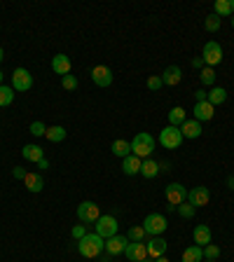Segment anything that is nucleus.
Here are the masks:
<instances>
[{"mask_svg":"<svg viewBox=\"0 0 234 262\" xmlns=\"http://www.w3.org/2000/svg\"><path fill=\"white\" fill-rule=\"evenodd\" d=\"M213 14L218 17H232L234 14V0H216L213 3Z\"/></svg>","mask_w":234,"mask_h":262,"instance_id":"obj_24","label":"nucleus"},{"mask_svg":"<svg viewBox=\"0 0 234 262\" xmlns=\"http://www.w3.org/2000/svg\"><path fill=\"white\" fill-rule=\"evenodd\" d=\"M14 92H28L33 87V75L26 70V68H17L12 73V85H10Z\"/></svg>","mask_w":234,"mask_h":262,"instance_id":"obj_9","label":"nucleus"},{"mask_svg":"<svg viewBox=\"0 0 234 262\" xmlns=\"http://www.w3.org/2000/svg\"><path fill=\"white\" fill-rule=\"evenodd\" d=\"M145 248H148V257H150V260H157V257L167 255L169 244L162 237H148V241H145Z\"/></svg>","mask_w":234,"mask_h":262,"instance_id":"obj_10","label":"nucleus"},{"mask_svg":"<svg viewBox=\"0 0 234 262\" xmlns=\"http://www.w3.org/2000/svg\"><path fill=\"white\" fill-rule=\"evenodd\" d=\"M70 234H73V239H77V241H80V239H82V237H85V234H87V232H85V225H75Z\"/></svg>","mask_w":234,"mask_h":262,"instance_id":"obj_39","label":"nucleus"},{"mask_svg":"<svg viewBox=\"0 0 234 262\" xmlns=\"http://www.w3.org/2000/svg\"><path fill=\"white\" fill-rule=\"evenodd\" d=\"M206 96H209V92H206V89H197V92H194V98H197V103H199V101H206Z\"/></svg>","mask_w":234,"mask_h":262,"instance_id":"obj_41","label":"nucleus"},{"mask_svg":"<svg viewBox=\"0 0 234 262\" xmlns=\"http://www.w3.org/2000/svg\"><path fill=\"white\" fill-rule=\"evenodd\" d=\"M167 227H169V222L162 213H150L143 220V230H145L148 237H162V234L167 232Z\"/></svg>","mask_w":234,"mask_h":262,"instance_id":"obj_3","label":"nucleus"},{"mask_svg":"<svg viewBox=\"0 0 234 262\" xmlns=\"http://www.w3.org/2000/svg\"><path fill=\"white\" fill-rule=\"evenodd\" d=\"M183 143V134H180V127H164L160 131V145L167 147V150H176Z\"/></svg>","mask_w":234,"mask_h":262,"instance_id":"obj_4","label":"nucleus"},{"mask_svg":"<svg viewBox=\"0 0 234 262\" xmlns=\"http://www.w3.org/2000/svg\"><path fill=\"white\" fill-rule=\"evenodd\" d=\"M227 188H229V190H234V176H229V178H227Z\"/></svg>","mask_w":234,"mask_h":262,"instance_id":"obj_44","label":"nucleus"},{"mask_svg":"<svg viewBox=\"0 0 234 262\" xmlns=\"http://www.w3.org/2000/svg\"><path fill=\"white\" fill-rule=\"evenodd\" d=\"M96 234H99L101 239H110V237H115L117 234V218L115 215H101L99 220H96Z\"/></svg>","mask_w":234,"mask_h":262,"instance_id":"obj_5","label":"nucleus"},{"mask_svg":"<svg viewBox=\"0 0 234 262\" xmlns=\"http://www.w3.org/2000/svg\"><path fill=\"white\" fill-rule=\"evenodd\" d=\"M14 94H17V92H14L12 87L0 85V108H5V105H12Z\"/></svg>","mask_w":234,"mask_h":262,"instance_id":"obj_31","label":"nucleus"},{"mask_svg":"<svg viewBox=\"0 0 234 262\" xmlns=\"http://www.w3.org/2000/svg\"><path fill=\"white\" fill-rule=\"evenodd\" d=\"M218 257H220V248L216 244L204 246V260H218Z\"/></svg>","mask_w":234,"mask_h":262,"instance_id":"obj_35","label":"nucleus"},{"mask_svg":"<svg viewBox=\"0 0 234 262\" xmlns=\"http://www.w3.org/2000/svg\"><path fill=\"white\" fill-rule=\"evenodd\" d=\"M124 257L129 262H141L148 257V248H145V241L143 244H134V241H129L127 244V248H124Z\"/></svg>","mask_w":234,"mask_h":262,"instance_id":"obj_14","label":"nucleus"},{"mask_svg":"<svg viewBox=\"0 0 234 262\" xmlns=\"http://www.w3.org/2000/svg\"><path fill=\"white\" fill-rule=\"evenodd\" d=\"M61 87L66 89V92H75V89H77V78H75V75H63Z\"/></svg>","mask_w":234,"mask_h":262,"instance_id":"obj_36","label":"nucleus"},{"mask_svg":"<svg viewBox=\"0 0 234 262\" xmlns=\"http://www.w3.org/2000/svg\"><path fill=\"white\" fill-rule=\"evenodd\" d=\"M187 201H190L192 206H206L211 201V192L209 188H204V185H199V188H192L190 192H187Z\"/></svg>","mask_w":234,"mask_h":262,"instance_id":"obj_12","label":"nucleus"},{"mask_svg":"<svg viewBox=\"0 0 234 262\" xmlns=\"http://www.w3.org/2000/svg\"><path fill=\"white\" fill-rule=\"evenodd\" d=\"M183 80V70H180V66H169L164 73H162V82L169 87H176Z\"/></svg>","mask_w":234,"mask_h":262,"instance_id":"obj_19","label":"nucleus"},{"mask_svg":"<svg viewBox=\"0 0 234 262\" xmlns=\"http://www.w3.org/2000/svg\"><path fill=\"white\" fill-rule=\"evenodd\" d=\"M180 134H183V138H199V136H202V122H197V120H185V122L180 124Z\"/></svg>","mask_w":234,"mask_h":262,"instance_id":"obj_17","label":"nucleus"},{"mask_svg":"<svg viewBox=\"0 0 234 262\" xmlns=\"http://www.w3.org/2000/svg\"><path fill=\"white\" fill-rule=\"evenodd\" d=\"M183 262H202L204 260V248L202 246H190V248L183 250V257H180Z\"/></svg>","mask_w":234,"mask_h":262,"instance_id":"obj_27","label":"nucleus"},{"mask_svg":"<svg viewBox=\"0 0 234 262\" xmlns=\"http://www.w3.org/2000/svg\"><path fill=\"white\" fill-rule=\"evenodd\" d=\"M77 250H80L82 257L94 260V257H99L101 253H105V239H101L96 232H94V234H85V237L80 239V244H77Z\"/></svg>","mask_w":234,"mask_h":262,"instance_id":"obj_1","label":"nucleus"},{"mask_svg":"<svg viewBox=\"0 0 234 262\" xmlns=\"http://www.w3.org/2000/svg\"><path fill=\"white\" fill-rule=\"evenodd\" d=\"M192 66H194V68H199V70H202V68L206 66V63H204V59H202V56H197V59H192Z\"/></svg>","mask_w":234,"mask_h":262,"instance_id":"obj_42","label":"nucleus"},{"mask_svg":"<svg viewBox=\"0 0 234 262\" xmlns=\"http://www.w3.org/2000/svg\"><path fill=\"white\" fill-rule=\"evenodd\" d=\"M176 211H178V215L180 218H194V213H197V208L192 206L190 201H183V204H180V206H176Z\"/></svg>","mask_w":234,"mask_h":262,"instance_id":"obj_33","label":"nucleus"},{"mask_svg":"<svg viewBox=\"0 0 234 262\" xmlns=\"http://www.w3.org/2000/svg\"><path fill=\"white\" fill-rule=\"evenodd\" d=\"M145 237H148V234H145L143 225H134L129 232H127V239H129V241H134V244H143V241H145Z\"/></svg>","mask_w":234,"mask_h":262,"instance_id":"obj_30","label":"nucleus"},{"mask_svg":"<svg viewBox=\"0 0 234 262\" xmlns=\"http://www.w3.org/2000/svg\"><path fill=\"white\" fill-rule=\"evenodd\" d=\"M199 80H202V85L204 87H213V82H216V70L213 68H209V66H204L202 68V73H199Z\"/></svg>","mask_w":234,"mask_h":262,"instance_id":"obj_32","label":"nucleus"},{"mask_svg":"<svg viewBox=\"0 0 234 262\" xmlns=\"http://www.w3.org/2000/svg\"><path fill=\"white\" fill-rule=\"evenodd\" d=\"M12 176H14V178H19V180H24V178H26L24 166H14V169H12Z\"/></svg>","mask_w":234,"mask_h":262,"instance_id":"obj_40","label":"nucleus"},{"mask_svg":"<svg viewBox=\"0 0 234 262\" xmlns=\"http://www.w3.org/2000/svg\"><path fill=\"white\" fill-rule=\"evenodd\" d=\"M28 131H31L33 136H37V138H40V136H45V134H47V127H45L43 122H31V127H28Z\"/></svg>","mask_w":234,"mask_h":262,"instance_id":"obj_37","label":"nucleus"},{"mask_svg":"<svg viewBox=\"0 0 234 262\" xmlns=\"http://www.w3.org/2000/svg\"><path fill=\"white\" fill-rule=\"evenodd\" d=\"M37 169H50V162H47V159H40V162H37Z\"/></svg>","mask_w":234,"mask_h":262,"instance_id":"obj_43","label":"nucleus"},{"mask_svg":"<svg viewBox=\"0 0 234 262\" xmlns=\"http://www.w3.org/2000/svg\"><path fill=\"white\" fill-rule=\"evenodd\" d=\"M145 85H148L150 92H157L160 87H164V82H162V75H152V78H148V82H145Z\"/></svg>","mask_w":234,"mask_h":262,"instance_id":"obj_38","label":"nucleus"},{"mask_svg":"<svg viewBox=\"0 0 234 262\" xmlns=\"http://www.w3.org/2000/svg\"><path fill=\"white\" fill-rule=\"evenodd\" d=\"M206 101H209L213 108H216V105H222L225 101H227V89H225V87H211Z\"/></svg>","mask_w":234,"mask_h":262,"instance_id":"obj_23","label":"nucleus"},{"mask_svg":"<svg viewBox=\"0 0 234 262\" xmlns=\"http://www.w3.org/2000/svg\"><path fill=\"white\" fill-rule=\"evenodd\" d=\"M229 21H232V26H234V14H232V19H229Z\"/></svg>","mask_w":234,"mask_h":262,"instance_id":"obj_49","label":"nucleus"},{"mask_svg":"<svg viewBox=\"0 0 234 262\" xmlns=\"http://www.w3.org/2000/svg\"><path fill=\"white\" fill-rule=\"evenodd\" d=\"M164 195H167L169 206L176 208V206H180L183 201H187V188H183L180 183H171V185H167Z\"/></svg>","mask_w":234,"mask_h":262,"instance_id":"obj_7","label":"nucleus"},{"mask_svg":"<svg viewBox=\"0 0 234 262\" xmlns=\"http://www.w3.org/2000/svg\"><path fill=\"white\" fill-rule=\"evenodd\" d=\"M192 237H194V244L197 246H209L211 244V227L209 225H197L194 232H192Z\"/></svg>","mask_w":234,"mask_h":262,"instance_id":"obj_21","label":"nucleus"},{"mask_svg":"<svg viewBox=\"0 0 234 262\" xmlns=\"http://www.w3.org/2000/svg\"><path fill=\"white\" fill-rule=\"evenodd\" d=\"M204 26H206V31L216 33L218 28H220V17H218V14H209V17H206V21H204Z\"/></svg>","mask_w":234,"mask_h":262,"instance_id":"obj_34","label":"nucleus"},{"mask_svg":"<svg viewBox=\"0 0 234 262\" xmlns=\"http://www.w3.org/2000/svg\"><path fill=\"white\" fill-rule=\"evenodd\" d=\"M206 262H216V260H206Z\"/></svg>","mask_w":234,"mask_h":262,"instance_id":"obj_50","label":"nucleus"},{"mask_svg":"<svg viewBox=\"0 0 234 262\" xmlns=\"http://www.w3.org/2000/svg\"><path fill=\"white\" fill-rule=\"evenodd\" d=\"M185 120H187V113H185V108L176 105V108L169 110V124H171V127H180Z\"/></svg>","mask_w":234,"mask_h":262,"instance_id":"obj_28","label":"nucleus"},{"mask_svg":"<svg viewBox=\"0 0 234 262\" xmlns=\"http://www.w3.org/2000/svg\"><path fill=\"white\" fill-rule=\"evenodd\" d=\"M160 171H162L160 162H154V159H143V164H141V176L143 178H154Z\"/></svg>","mask_w":234,"mask_h":262,"instance_id":"obj_26","label":"nucleus"},{"mask_svg":"<svg viewBox=\"0 0 234 262\" xmlns=\"http://www.w3.org/2000/svg\"><path fill=\"white\" fill-rule=\"evenodd\" d=\"M45 138L50 140V143H61V140H66V129L63 127H47Z\"/></svg>","mask_w":234,"mask_h":262,"instance_id":"obj_29","label":"nucleus"},{"mask_svg":"<svg viewBox=\"0 0 234 262\" xmlns=\"http://www.w3.org/2000/svg\"><path fill=\"white\" fill-rule=\"evenodd\" d=\"M77 218H80L82 222H87V225L96 222V220L101 218L99 204H96V201H82L80 206H77Z\"/></svg>","mask_w":234,"mask_h":262,"instance_id":"obj_6","label":"nucleus"},{"mask_svg":"<svg viewBox=\"0 0 234 262\" xmlns=\"http://www.w3.org/2000/svg\"><path fill=\"white\" fill-rule=\"evenodd\" d=\"M154 262H171V260H169L167 255H162V257H157V260H154Z\"/></svg>","mask_w":234,"mask_h":262,"instance_id":"obj_45","label":"nucleus"},{"mask_svg":"<svg viewBox=\"0 0 234 262\" xmlns=\"http://www.w3.org/2000/svg\"><path fill=\"white\" fill-rule=\"evenodd\" d=\"M21 155H24L26 162H33V164H37L40 159H45V153L43 147L35 145V143H31V145H24V150H21Z\"/></svg>","mask_w":234,"mask_h":262,"instance_id":"obj_22","label":"nucleus"},{"mask_svg":"<svg viewBox=\"0 0 234 262\" xmlns=\"http://www.w3.org/2000/svg\"><path fill=\"white\" fill-rule=\"evenodd\" d=\"M141 164L143 159H138L136 155H129V157L122 159V171L127 176H136V173H141Z\"/></svg>","mask_w":234,"mask_h":262,"instance_id":"obj_20","label":"nucleus"},{"mask_svg":"<svg viewBox=\"0 0 234 262\" xmlns=\"http://www.w3.org/2000/svg\"><path fill=\"white\" fill-rule=\"evenodd\" d=\"M192 115H194L197 122H211L213 115H216V108H213L209 101H199V103H194V108H192Z\"/></svg>","mask_w":234,"mask_h":262,"instance_id":"obj_13","label":"nucleus"},{"mask_svg":"<svg viewBox=\"0 0 234 262\" xmlns=\"http://www.w3.org/2000/svg\"><path fill=\"white\" fill-rule=\"evenodd\" d=\"M202 59H204V63L209 68H213V66H218V63L222 61V47L218 43H213V40H209V43L204 45V52H202Z\"/></svg>","mask_w":234,"mask_h":262,"instance_id":"obj_8","label":"nucleus"},{"mask_svg":"<svg viewBox=\"0 0 234 262\" xmlns=\"http://www.w3.org/2000/svg\"><path fill=\"white\" fill-rule=\"evenodd\" d=\"M141 262H154V260H150V257H145V260H141Z\"/></svg>","mask_w":234,"mask_h":262,"instance_id":"obj_48","label":"nucleus"},{"mask_svg":"<svg viewBox=\"0 0 234 262\" xmlns=\"http://www.w3.org/2000/svg\"><path fill=\"white\" fill-rule=\"evenodd\" d=\"M92 82L96 87H110L112 85V70L108 66H94L92 68Z\"/></svg>","mask_w":234,"mask_h":262,"instance_id":"obj_11","label":"nucleus"},{"mask_svg":"<svg viewBox=\"0 0 234 262\" xmlns=\"http://www.w3.org/2000/svg\"><path fill=\"white\" fill-rule=\"evenodd\" d=\"M127 244H129V239L122 237V234H115V237L105 239V253L108 255H122Z\"/></svg>","mask_w":234,"mask_h":262,"instance_id":"obj_15","label":"nucleus"},{"mask_svg":"<svg viewBox=\"0 0 234 262\" xmlns=\"http://www.w3.org/2000/svg\"><path fill=\"white\" fill-rule=\"evenodd\" d=\"M24 185H26V190H28V192H33V195H37V192H43V188H45L43 173H26Z\"/></svg>","mask_w":234,"mask_h":262,"instance_id":"obj_18","label":"nucleus"},{"mask_svg":"<svg viewBox=\"0 0 234 262\" xmlns=\"http://www.w3.org/2000/svg\"><path fill=\"white\" fill-rule=\"evenodd\" d=\"M3 59H5V49L0 47V63H3Z\"/></svg>","mask_w":234,"mask_h":262,"instance_id":"obj_46","label":"nucleus"},{"mask_svg":"<svg viewBox=\"0 0 234 262\" xmlns=\"http://www.w3.org/2000/svg\"><path fill=\"white\" fill-rule=\"evenodd\" d=\"M110 150H112L115 157L124 159V157H129V155H131V143H129V140H124V138H117L115 143L110 145Z\"/></svg>","mask_w":234,"mask_h":262,"instance_id":"obj_25","label":"nucleus"},{"mask_svg":"<svg viewBox=\"0 0 234 262\" xmlns=\"http://www.w3.org/2000/svg\"><path fill=\"white\" fill-rule=\"evenodd\" d=\"M70 68H73V63H70V59H68L66 54H56L54 59H52V70H54L56 75H70Z\"/></svg>","mask_w":234,"mask_h":262,"instance_id":"obj_16","label":"nucleus"},{"mask_svg":"<svg viewBox=\"0 0 234 262\" xmlns=\"http://www.w3.org/2000/svg\"><path fill=\"white\" fill-rule=\"evenodd\" d=\"M154 153V138L148 131L136 134V138L131 140V155H136L138 159H150V155Z\"/></svg>","mask_w":234,"mask_h":262,"instance_id":"obj_2","label":"nucleus"},{"mask_svg":"<svg viewBox=\"0 0 234 262\" xmlns=\"http://www.w3.org/2000/svg\"><path fill=\"white\" fill-rule=\"evenodd\" d=\"M3 80H5V78H3V70H0V85H3Z\"/></svg>","mask_w":234,"mask_h":262,"instance_id":"obj_47","label":"nucleus"}]
</instances>
